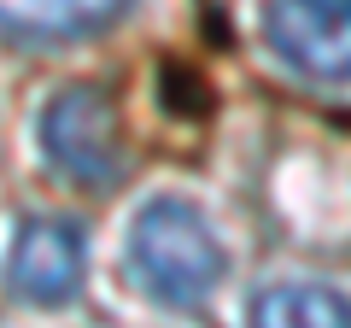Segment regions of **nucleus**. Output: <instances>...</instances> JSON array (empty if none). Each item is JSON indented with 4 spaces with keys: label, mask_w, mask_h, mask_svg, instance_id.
Returning <instances> with one entry per match:
<instances>
[{
    "label": "nucleus",
    "mask_w": 351,
    "mask_h": 328,
    "mask_svg": "<svg viewBox=\"0 0 351 328\" xmlns=\"http://www.w3.org/2000/svg\"><path fill=\"white\" fill-rule=\"evenodd\" d=\"M263 36L287 71L311 82H351V0H269Z\"/></svg>",
    "instance_id": "obj_3"
},
{
    "label": "nucleus",
    "mask_w": 351,
    "mask_h": 328,
    "mask_svg": "<svg viewBox=\"0 0 351 328\" xmlns=\"http://www.w3.org/2000/svg\"><path fill=\"white\" fill-rule=\"evenodd\" d=\"M41 152L59 176L82 182V188H106V182L123 170V117H117V100L94 82H76V89H59L47 106H41Z\"/></svg>",
    "instance_id": "obj_2"
},
{
    "label": "nucleus",
    "mask_w": 351,
    "mask_h": 328,
    "mask_svg": "<svg viewBox=\"0 0 351 328\" xmlns=\"http://www.w3.org/2000/svg\"><path fill=\"white\" fill-rule=\"evenodd\" d=\"M246 328H351V299L328 281H269L252 293Z\"/></svg>",
    "instance_id": "obj_6"
},
{
    "label": "nucleus",
    "mask_w": 351,
    "mask_h": 328,
    "mask_svg": "<svg viewBox=\"0 0 351 328\" xmlns=\"http://www.w3.org/2000/svg\"><path fill=\"white\" fill-rule=\"evenodd\" d=\"M88 270V240L71 217H29L12 235V253H6V276L12 293L29 305H64L76 299Z\"/></svg>",
    "instance_id": "obj_4"
},
{
    "label": "nucleus",
    "mask_w": 351,
    "mask_h": 328,
    "mask_svg": "<svg viewBox=\"0 0 351 328\" xmlns=\"http://www.w3.org/2000/svg\"><path fill=\"white\" fill-rule=\"evenodd\" d=\"M123 258H129L135 288L152 305H199L211 299V288L228 270V253L217 240L211 217L193 200H170V194L135 211Z\"/></svg>",
    "instance_id": "obj_1"
},
{
    "label": "nucleus",
    "mask_w": 351,
    "mask_h": 328,
    "mask_svg": "<svg viewBox=\"0 0 351 328\" xmlns=\"http://www.w3.org/2000/svg\"><path fill=\"white\" fill-rule=\"evenodd\" d=\"M129 12V0H0V36L18 47H64L100 36Z\"/></svg>",
    "instance_id": "obj_5"
}]
</instances>
